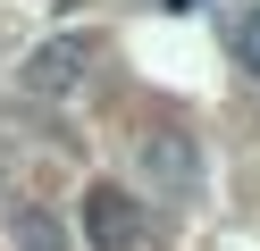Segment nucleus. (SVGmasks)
Returning a JSON list of instances; mask_svg holds the SVG:
<instances>
[{
	"label": "nucleus",
	"instance_id": "nucleus-2",
	"mask_svg": "<svg viewBox=\"0 0 260 251\" xmlns=\"http://www.w3.org/2000/svg\"><path fill=\"white\" fill-rule=\"evenodd\" d=\"M84 243L92 251H143L151 243V201H135L126 184H84Z\"/></svg>",
	"mask_w": 260,
	"mask_h": 251
},
{
	"label": "nucleus",
	"instance_id": "nucleus-5",
	"mask_svg": "<svg viewBox=\"0 0 260 251\" xmlns=\"http://www.w3.org/2000/svg\"><path fill=\"white\" fill-rule=\"evenodd\" d=\"M235 50H243V67L260 76V0H252V17H243V33H235Z\"/></svg>",
	"mask_w": 260,
	"mask_h": 251
},
{
	"label": "nucleus",
	"instance_id": "nucleus-4",
	"mask_svg": "<svg viewBox=\"0 0 260 251\" xmlns=\"http://www.w3.org/2000/svg\"><path fill=\"white\" fill-rule=\"evenodd\" d=\"M9 243L17 251H68V226L51 209H9Z\"/></svg>",
	"mask_w": 260,
	"mask_h": 251
},
{
	"label": "nucleus",
	"instance_id": "nucleus-1",
	"mask_svg": "<svg viewBox=\"0 0 260 251\" xmlns=\"http://www.w3.org/2000/svg\"><path fill=\"white\" fill-rule=\"evenodd\" d=\"M135 176H143L151 201H193L202 193V151H193V134L185 126H151L135 142Z\"/></svg>",
	"mask_w": 260,
	"mask_h": 251
},
{
	"label": "nucleus",
	"instance_id": "nucleus-3",
	"mask_svg": "<svg viewBox=\"0 0 260 251\" xmlns=\"http://www.w3.org/2000/svg\"><path fill=\"white\" fill-rule=\"evenodd\" d=\"M84 67H92V42H84V33H51V42H34V50H25L17 84H25L34 100H68L76 84H84Z\"/></svg>",
	"mask_w": 260,
	"mask_h": 251
}]
</instances>
